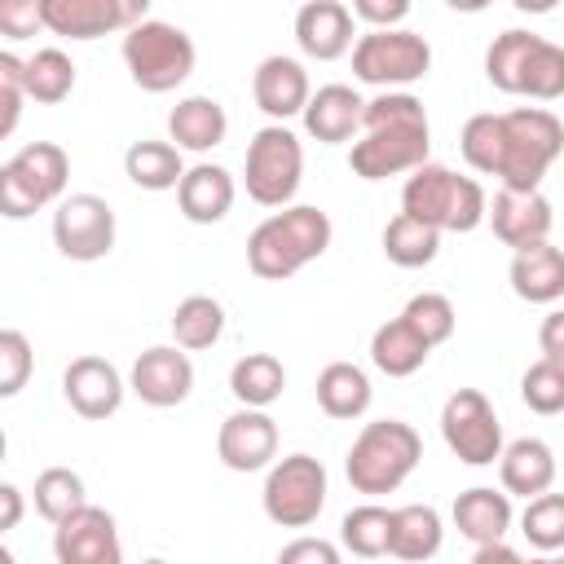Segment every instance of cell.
<instances>
[{
	"instance_id": "603a6c76",
	"label": "cell",
	"mask_w": 564,
	"mask_h": 564,
	"mask_svg": "<svg viewBox=\"0 0 564 564\" xmlns=\"http://www.w3.org/2000/svg\"><path fill=\"white\" fill-rule=\"evenodd\" d=\"M555 476H560V458H555V449H551L542 436H520V441H511V445L502 449V458H498V480H502V489H507L511 498H524V502L551 494Z\"/></svg>"
},
{
	"instance_id": "4316f807",
	"label": "cell",
	"mask_w": 564,
	"mask_h": 564,
	"mask_svg": "<svg viewBox=\"0 0 564 564\" xmlns=\"http://www.w3.org/2000/svg\"><path fill=\"white\" fill-rule=\"evenodd\" d=\"M507 278L524 304H555V300H564V251L551 242L524 247L511 256Z\"/></svg>"
},
{
	"instance_id": "44dd1931",
	"label": "cell",
	"mask_w": 564,
	"mask_h": 564,
	"mask_svg": "<svg viewBox=\"0 0 564 564\" xmlns=\"http://www.w3.org/2000/svg\"><path fill=\"white\" fill-rule=\"evenodd\" d=\"M251 97L256 106L273 119V123H286L295 115H304L308 97H313V84H308V70L304 62L286 57V53H269L256 75H251Z\"/></svg>"
},
{
	"instance_id": "836d02e7",
	"label": "cell",
	"mask_w": 564,
	"mask_h": 564,
	"mask_svg": "<svg viewBox=\"0 0 564 564\" xmlns=\"http://www.w3.org/2000/svg\"><path fill=\"white\" fill-rule=\"evenodd\" d=\"M441 251V229L397 212L388 225H383V256L397 264V269H423L432 264Z\"/></svg>"
},
{
	"instance_id": "1f68e13d",
	"label": "cell",
	"mask_w": 564,
	"mask_h": 564,
	"mask_svg": "<svg viewBox=\"0 0 564 564\" xmlns=\"http://www.w3.org/2000/svg\"><path fill=\"white\" fill-rule=\"evenodd\" d=\"M286 388V370L273 352H247L229 370V392L247 410H269Z\"/></svg>"
},
{
	"instance_id": "816d5d0a",
	"label": "cell",
	"mask_w": 564,
	"mask_h": 564,
	"mask_svg": "<svg viewBox=\"0 0 564 564\" xmlns=\"http://www.w3.org/2000/svg\"><path fill=\"white\" fill-rule=\"evenodd\" d=\"M555 564H564V551H560V555H555Z\"/></svg>"
},
{
	"instance_id": "8992f818",
	"label": "cell",
	"mask_w": 564,
	"mask_h": 564,
	"mask_svg": "<svg viewBox=\"0 0 564 564\" xmlns=\"http://www.w3.org/2000/svg\"><path fill=\"white\" fill-rule=\"evenodd\" d=\"M423 458V441L410 423L401 419H375L357 432V441L348 445V458H344V476L357 494H397L410 471L419 467Z\"/></svg>"
},
{
	"instance_id": "b9f144b4",
	"label": "cell",
	"mask_w": 564,
	"mask_h": 564,
	"mask_svg": "<svg viewBox=\"0 0 564 564\" xmlns=\"http://www.w3.org/2000/svg\"><path fill=\"white\" fill-rule=\"evenodd\" d=\"M22 70H26V62L4 48L0 53V137H13V128L22 119V101H26Z\"/></svg>"
},
{
	"instance_id": "ffe728a7",
	"label": "cell",
	"mask_w": 564,
	"mask_h": 564,
	"mask_svg": "<svg viewBox=\"0 0 564 564\" xmlns=\"http://www.w3.org/2000/svg\"><path fill=\"white\" fill-rule=\"evenodd\" d=\"M352 35H357V18L339 0H308L295 13V44L313 62H335V57L352 53V44H357Z\"/></svg>"
},
{
	"instance_id": "681fc988",
	"label": "cell",
	"mask_w": 564,
	"mask_h": 564,
	"mask_svg": "<svg viewBox=\"0 0 564 564\" xmlns=\"http://www.w3.org/2000/svg\"><path fill=\"white\" fill-rule=\"evenodd\" d=\"M524 564H555V555H533V560H524Z\"/></svg>"
},
{
	"instance_id": "60d3db41",
	"label": "cell",
	"mask_w": 564,
	"mask_h": 564,
	"mask_svg": "<svg viewBox=\"0 0 564 564\" xmlns=\"http://www.w3.org/2000/svg\"><path fill=\"white\" fill-rule=\"evenodd\" d=\"M31 366H35V352H31V339L13 326L0 330V397H18L31 379Z\"/></svg>"
},
{
	"instance_id": "5b68a950",
	"label": "cell",
	"mask_w": 564,
	"mask_h": 564,
	"mask_svg": "<svg viewBox=\"0 0 564 564\" xmlns=\"http://www.w3.org/2000/svg\"><path fill=\"white\" fill-rule=\"evenodd\" d=\"M401 212L441 229V234H471L489 216V198L480 181L458 176L445 163H423L401 185Z\"/></svg>"
},
{
	"instance_id": "f35d334b",
	"label": "cell",
	"mask_w": 564,
	"mask_h": 564,
	"mask_svg": "<svg viewBox=\"0 0 564 564\" xmlns=\"http://www.w3.org/2000/svg\"><path fill=\"white\" fill-rule=\"evenodd\" d=\"M401 317L414 326V335H419L427 348L445 344V339L454 335V326H458V313H454L449 295H441V291H419V295H410L405 308H401Z\"/></svg>"
},
{
	"instance_id": "8d00e7d4",
	"label": "cell",
	"mask_w": 564,
	"mask_h": 564,
	"mask_svg": "<svg viewBox=\"0 0 564 564\" xmlns=\"http://www.w3.org/2000/svg\"><path fill=\"white\" fill-rule=\"evenodd\" d=\"M31 498H35V511H40L53 529H57L62 520H70L75 511L88 507V498H84V476L70 471V467H44V471L35 476Z\"/></svg>"
},
{
	"instance_id": "52a82bcc",
	"label": "cell",
	"mask_w": 564,
	"mask_h": 564,
	"mask_svg": "<svg viewBox=\"0 0 564 564\" xmlns=\"http://www.w3.org/2000/svg\"><path fill=\"white\" fill-rule=\"evenodd\" d=\"M70 181V154L57 141H26L0 167V216L26 220L48 203H62Z\"/></svg>"
},
{
	"instance_id": "7dc6e473",
	"label": "cell",
	"mask_w": 564,
	"mask_h": 564,
	"mask_svg": "<svg viewBox=\"0 0 564 564\" xmlns=\"http://www.w3.org/2000/svg\"><path fill=\"white\" fill-rule=\"evenodd\" d=\"M471 564H524V555L516 546H507V542H494V546H476Z\"/></svg>"
},
{
	"instance_id": "484cf974",
	"label": "cell",
	"mask_w": 564,
	"mask_h": 564,
	"mask_svg": "<svg viewBox=\"0 0 564 564\" xmlns=\"http://www.w3.org/2000/svg\"><path fill=\"white\" fill-rule=\"evenodd\" d=\"M229 132V115L216 97L207 93H194V97H181L172 110H167V141L176 150H189V154H207L225 141Z\"/></svg>"
},
{
	"instance_id": "83f0119b",
	"label": "cell",
	"mask_w": 564,
	"mask_h": 564,
	"mask_svg": "<svg viewBox=\"0 0 564 564\" xmlns=\"http://www.w3.org/2000/svg\"><path fill=\"white\" fill-rule=\"evenodd\" d=\"M441 542H445V524H441L436 507H427V502L392 507V546H388V555H397L405 564H423L441 551Z\"/></svg>"
},
{
	"instance_id": "74e56055",
	"label": "cell",
	"mask_w": 564,
	"mask_h": 564,
	"mask_svg": "<svg viewBox=\"0 0 564 564\" xmlns=\"http://www.w3.org/2000/svg\"><path fill=\"white\" fill-rule=\"evenodd\" d=\"M520 533H524L529 546L542 551V555L564 551V494L529 498L524 511H520Z\"/></svg>"
},
{
	"instance_id": "d590c367",
	"label": "cell",
	"mask_w": 564,
	"mask_h": 564,
	"mask_svg": "<svg viewBox=\"0 0 564 564\" xmlns=\"http://www.w3.org/2000/svg\"><path fill=\"white\" fill-rule=\"evenodd\" d=\"M22 84H26V97L40 101V106L66 101L70 88H75V62H70V53H62V48H35V57H26Z\"/></svg>"
},
{
	"instance_id": "2e32d148",
	"label": "cell",
	"mask_w": 564,
	"mask_h": 564,
	"mask_svg": "<svg viewBox=\"0 0 564 564\" xmlns=\"http://www.w3.org/2000/svg\"><path fill=\"white\" fill-rule=\"evenodd\" d=\"M128 388L137 392V401H145L154 410H172L194 392V361L176 344H154L132 361Z\"/></svg>"
},
{
	"instance_id": "c3c4849f",
	"label": "cell",
	"mask_w": 564,
	"mask_h": 564,
	"mask_svg": "<svg viewBox=\"0 0 564 564\" xmlns=\"http://www.w3.org/2000/svg\"><path fill=\"white\" fill-rule=\"evenodd\" d=\"M0 502H4V520H0V529H18V520H22V489L18 485H0Z\"/></svg>"
},
{
	"instance_id": "d6986e66",
	"label": "cell",
	"mask_w": 564,
	"mask_h": 564,
	"mask_svg": "<svg viewBox=\"0 0 564 564\" xmlns=\"http://www.w3.org/2000/svg\"><path fill=\"white\" fill-rule=\"evenodd\" d=\"M123 375L106 361V357H75L62 375V397L79 419H110L123 405Z\"/></svg>"
},
{
	"instance_id": "f1b7e54d",
	"label": "cell",
	"mask_w": 564,
	"mask_h": 564,
	"mask_svg": "<svg viewBox=\"0 0 564 564\" xmlns=\"http://www.w3.org/2000/svg\"><path fill=\"white\" fill-rule=\"evenodd\" d=\"M313 392H317V405H322L326 419H361L370 410V397H375L370 375L357 361H330V366H322Z\"/></svg>"
},
{
	"instance_id": "f907efd6",
	"label": "cell",
	"mask_w": 564,
	"mask_h": 564,
	"mask_svg": "<svg viewBox=\"0 0 564 564\" xmlns=\"http://www.w3.org/2000/svg\"><path fill=\"white\" fill-rule=\"evenodd\" d=\"M141 564H167V560H141Z\"/></svg>"
},
{
	"instance_id": "f6af8a7d",
	"label": "cell",
	"mask_w": 564,
	"mask_h": 564,
	"mask_svg": "<svg viewBox=\"0 0 564 564\" xmlns=\"http://www.w3.org/2000/svg\"><path fill=\"white\" fill-rule=\"evenodd\" d=\"M357 22H366L370 31H397L405 18H410V4L405 0H352L348 4Z\"/></svg>"
},
{
	"instance_id": "5bb4252c",
	"label": "cell",
	"mask_w": 564,
	"mask_h": 564,
	"mask_svg": "<svg viewBox=\"0 0 564 564\" xmlns=\"http://www.w3.org/2000/svg\"><path fill=\"white\" fill-rule=\"evenodd\" d=\"M150 18L145 0H44V26L66 40H97L110 31H132Z\"/></svg>"
},
{
	"instance_id": "7a4b0ae2",
	"label": "cell",
	"mask_w": 564,
	"mask_h": 564,
	"mask_svg": "<svg viewBox=\"0 0 564 564\" xmlns=\"http://www.w3.org/2000/svg\"><path fill=\"white\" fill-rule=\"evenodd\" d=\"M427 150H432V128L423 101L414 93H379L366 101L361 137L348 150V167L361 181L410 176L423 163H432Z\"/></svg>"
},
{
	"instance_id": "e575fe53",
	"label": "cell",
	"mask_w": 564,
	"mask_h": 564,
	"mask_svg": "<svg viewBox=\"0 0 564 564\" xmlns=\"http://www.w3.org/2000/svg\"><path fill=\"white\" fill-rule=\"evenodd\" d=\"M339 546L352 551L357 560H379L392 546V507L361 502L339 520Z\"/></svg>"
},
{
	"instance_id": "6da1fadb",
	"label": "cell",
	"mask_w": 564,
	"mask_h": 564,
	"mask_svg": "<svg viewBox=\"0 0 564 564\" xmlns=\"http://www.w3.org/2000/svg\"><path fill=\"white\" fill-rule=\"evenodd\" d=\"M458 150L467 167H476L480 176H498L502 189L533 194L564 154V123L546 106H516L502 115L485 110L463 123Z\"/></svg>"
},
{
	"instance_id": "ac0fdd59",
	"label": "cell",
	"mask_w": 564,
	"mask_h": 564,
	"mask_svg": "<svg viewBox=\"0 0 564 564\" xmlns=\"http://www.w3.org/2000/svg\"><path fill=\"white\" fill-rule=\"evenodd\" d=\"M494 225V238L511 251H524V247H538V242H551V225H555V212L551 203L542 198V189L533 194H516V189H498L494 203H489V216Z\"/></svg>"
},
{
	"instance_id": "ab89813d",
	"label": "cell",
	"mask_w": 564,
	"mask_h": 564,
	"mask_svg": "<svg viewBox=\"0 0 564 564\" xmlns=\"http://www.w3.org/2000/svg\"><path fill=\"white\" fill-rule=\"evenodd\" d=\"M520 401H524L533 414H564V361L538 357V361L520 375Z\"/></svg>"
},
{
	"instance_id": "30bf717a",
	"label": "cell",
	"mask_w": 564,
	"mask_h": 564,
	"mask_svg": "<svg viewBox=\"0 0 564 564\" xmlns=\"http://www.w3.org/2000/svg\"><path fill=\"white\" fill-rule=\"evenodd\" d=\"M427 70H432V44L410 26L366 31L352 44V75L379 93H405Z\"/></svg>"
},
{
	"instance_id": "277c9868",
	"label": "cell",
	"mask_w": 564,
	"mask_h": 564,
	"mask_svg": "<svg viewBox=\"0 0 564 564\" xmlns=\"http://www.w3.org/2000/svg\"><path fill=\"white\" fill-rule=\"evenodd\" d=\"M485 79L507 97L555 101L564 97V48L533 31H502L485 48Z\"/></svg>"
},
{
	"instance_id": "d6a6232c",
	"label": "cell",
	"mask_w": 564,
	"mask_h": 564,
	"mask_svg": "<svg viewBox=\"0 0 564 564\" xmlns=\"http://www.w3.org/2000/svg\"><path fill=\"white\" fill-rule=\"evenodd\" d=\"M225 335V304L216 295H185L172 313V339L185 352H203Z\"/></svg>"
},
{
	"instance_id": "ee69618b",
	"label": "cell",
	"mask_w": 564,
	"mask_h": 564,
	"mask_svg": "<svg viewBox=\"0 0 564 564\" xmlns=\"http://www.w3.org/2000/svg\"><path fill=\"white\" fill-rule=\"evenodd\" d=\"M35 26H44V0H4L0 4V31L9 40H26V35H35Z\"/></svg>"
},
{
	"instance_id": "4fadbf2b",
	"label": "cell",
	"mask_w": 564,
	"mask_h": 564,
	"mask_svg": "<svg viewBox=\"0 0 564 564\" xmlns=\"http://www.w3.org/2000/svg\"><path fill=\"white\" fill-rule=\"evenodd\" d=\"M53 247L79 264L106 260L115 251V207L101 194H66L53 212Z\"/></svg>"
},
{
	"instance_id": "7c38bea8",
	"label": "cell",
	"mask_w": 564,
	"mask_h": 564,
	"mask_svg": "<svg viewBox=\"0 0 564 564\" xmlns=\"http://www.w3.org/2000/svg\"><path fill=\"white\" fill-rule=\"evenodd\" d=\"M441 436L449 445V454L467 467H489L502 458V423L498 410L489 405V397L480 388H458L445 397L441 405Z\"/></svg>"
},
{
	"instance_id": "3957f363",
	"label": "cell",
	"mask_w": 564,
	"mask_h": 564,
	"mask_svg": "<svg viewBox=\"0 0 564 564\" xmlns=\"http://www.w3.org/2000/svg\"><path fill=\"white\" fill-rule=\"evenodd\" d=\"M330 247V216L313 203H291L264 216L247 238V269L264 282H282L326 256Z\"/></svg>"
},
{
	"instance_id": "7bdbcfd3",
	"label": "cell",
	"mask_w": 564,
	"mask_h": 564,
	"mask_svg": "<svg viewBox=\"0 0 564 564\" xmlns=\"http://www.w3.org/2000/svg\"><path fill=\"white\" fill-rule=\"evenodd\" d=\"M273 564H344V551L335 546V542H326V538H291L282 551H278V560Z\"/></svg>"
},
{
	"instance_id": "d4e9b609",
	"label": "cell",
	"mask_w": 564,
	"mask_h": 564,
	"mask_svg": "<svg viewBox=\"0 0 564 564\" xmlns=\"http://www.w3.org/2000/svg\"><path fill=\"white\" fill-rule=\"evenodd\" d=\"M234 198H238V185H234L229 167H220V163H194L185 172V181L176 185V207H181V216L189 225H216V220H225L229 207H234Z\"/></svg>"
},
{
	"instance_id": "e0dca14e",
	"label": "cell",
	"mask_w": 564,
	"mask_h": 564,
	"mask_svg": "<svg viewBox=\"0 0 564 564\" xmlns=\"http://www.w3.org/2000/svg\"><path fill=\"white\" fill-rule=\"evenodd\" d=\"M216 454L229 471H264L278 458V423L269 419V410L238 405L216 432Z\"/></svg>"
},
{
	"instance_id": "4dcf8cb0",
	"label": "cell",
	"mask_w": 564,
	"mask_h": 564,
	"mask_svg": "<svg viewBox=\"0 0 564 564\" xmlns=\"http://www.w3.org/2000/svg\"><path fill=\"white\" fill-rule=\"evenodd\" d=\"M123 172L132 185L150 189V194H163V189H176L185 181V159L172 141H132L128 154H123Z\"/></svg>"
},
{
	"instance_id": "9a60e30c",
	"label": "cell",
	"mask_w": 564,
	"mask_h": 564,
	"mask_svg": "<svg viewBox=\"0 0 564 564\" xmlns=\"http://www.w3.org/2000/svg\"><path fill=\"white\" fill-rule=\"evenodd\" d=\"M53 560L57 564H123L119 524L106 507H84L53 529Z\"/></svg>"
},
{
	"instance_id": "ba28073f",
	"label": "cell",
	"mask_w": 564,
	"mask_h": 564,
	"mask_svg": "<svg viewBox=\"0 0 564 564\" xmlns=\"http://www.w3.org/2000/svg\"><path fill=\"white\" fill-rule=\"evenodd\" d=\"M194 40L163 18H145L123 35V66L137 88L172 93L194 75Z\"/></svg>"
},
{
	"instance_id": "8fae6325",
	"label": "cell",
	"mask_w": 564,
	"mask_h": 564,
	"mask_svg": "<svg viewBox=\"0 0 564 564\" xmlns=\"http://www.w3.org/2000/svg\"><path fill=\"white\" fill-rule=\"evenodd\" d=\"M264 516L282 529H308L326 507V467L313 454H286L269 467L260 489Z\"/></svg>"
},
{
	"instance_id": "f546056e",
	"label": "cell",
	"mask_w": 564,
	"mask_h": 564,
	"mask_svg": "<svg viewBox=\"0 0 564 564\" xmlns=\"http://www.w3.org/2000/svg\"><path fill=\"white\" fill-rule=\"evenodd\" d=\"M432 357V348L414 335V326L397 313L392 322H383L375 335H370V361L379 375L388 379H410L414 370H423V361Z\"/></svg>"
},
{
	"instance_id": "9c48e42d",
	"label": "cell",
	"mask_w": 564,
	"mask_h": 564,
	"mask_svg": "<svg viewBox=\"0 0 564 564\" xmlns=\"http://www.w3.org/2000/svg\"><path fill=\"white\" fill-rule=\"evenodd\" d=\"M304 181V145L286 123H264L247 141V163H242V185L247 198L260 207H291L295 189Z\"/></svg>"
},
{
	"instance_id": "f5cc1de1",
	"label": "cell",
	"mask_w": 564,
	"mask_h": 564,
	"mask_svg": "<svg viewBox=\"0 0 564 564\" xmlns=\"http://www.w3.org/2000/svg\"><path fill=\"white\" fill-rule=\"evenodd\" d=\"M560 467H564V463H560Z\"/></svg>"
},
{
	"instance_id": "7402d4cb",
	"label": "cell",
	"mask_w": 564,
	"mask_h": 564,
	"mask_svg": "<svg viewBox=\"0 0 564 564\" xmlns=\"http://www.w3.org/2000/svg\"><path fill=\"white\" fill-rule=\"evenodd\" d=\"M361 115H366V97L348 84H322L308 106H304V132L322 145H344L361 132Z\"/></svg>"
},
{
	"instance_id": "bcb514c9",
	"label": "cell",
	"mask_w": 564,
	"mask_h": 564,
	"mask_svg": "<svg viewBox=\"0 0 564 564\" xmlns=\"http://www.w3.org/2000/svg\"><path fill=\"white\" fill-rule=\"evenodd\" d=\"M538 348L546 361H564V308H551L538 326Z\"/></svg>"
},
{
	"instance_id": "cb8c5ba5",
	"label": "cell",
	"mask_w": 564,
	"mask_h": 564,
	"mask_svg": "<svg viewBox=\"0 0 564 564\" xmlns=\"http://www.w3.org/2000/svg\"><path fill=\"white\" fill-rule=\"evenodd\" d=\"M454 529L471 542V546H494L507 542L511 529V494L507 489H489V485H471L454 498Z\"/></svg>"
}]
</instances>
